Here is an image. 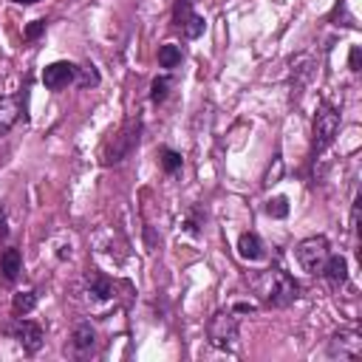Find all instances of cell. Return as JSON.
Here are the masks:
<instances>
[{"label": "cell", "instance_id": "d4e9b609", "mask_svg": "<svg viewBox=\"0 0 362 362\" xmlns=\"http://www.w3.org/2000/svg\"><path fill=\"white\" fill-rule=\"evenodd\" d=\"M232 312H235V315H246V312H255V306H252V303H238Z\"/></svg>", "mask_w": 362, "mask_h": 362}, {"label": "cell", "instance_id": "8992f818", "mask_svg": "<svg viewBox=\"0 0 362 362\" xmlns=\"http://www.w3.org/2000/svg\"><path fill=\"white\" fill-rule=\"evenodd\" d=\"M77 80V66L74 63H51L43 68V85L48 91H60V88H68L71 82Z\"/></svg>", "mask_w": 362, "mask_h": 362}, {"label": "cell", "instance_id": "cb8c5ba5", "mask_svg": "<svg viewBox=\"0 0 362 362\" xmlns=\"http://www.w3.org/2000/svg\"><path fill=\"white\" fill-rule=\"evenodd\" d=\"M351 71H359V45L351 48Z\"/></svg>", "mask_w": 362, "mask_h": 362}, {"label": "cell", "instance_id": "44dd1931", "mask_svg": "<svg viewBox=\"0 0 362 362\" xmlns=\"http://www.w3.org/2000/svg\"><path fill=\"white\" fill-rule=\"evenodd\" d=\"M266 213H269L272 218H286V216H289V198L278 195V198L266 201Z\"/></svg>", "mask_w": 362, "mask_h": 362}, {"label": "cell", "instance_id": "30bf717a", "mask_svg": "<svg viewBox=\"0 0 362 362\" xmlns=\"http://www.w3.org/2000/svg\"><path fill=\"white\" fill-rule=\"evenodd\" d=\"M23 272V257H20V249H6L3 255H0V283H17Z\"/></svg>", "mask_w": 362, "mask_h": 362}, {"label": "cell", "instance_id": "484cf974", "mask_svg": "<svg viewBox=\"0 0 362 362\" xmlns=\"http://www.w3.org/2000/svg\"><path fill=\"white\" fill-rule=\"evenodd\" d=\"M9 235V227H6V216L0 213V238H6Z\"/></svg>", "mask_w": 362, "mask_h": 362}, {"label": "cell", "instance_id": "2e32d148", "mask_svg": "<svg viewBox=\"0 0 362 362\" xmlns=\"http://www.w3.org/2000/svg\"><path fill=\"white\" fill-rule=\"evenodd\" d=\"M181 45H173V43H167V45H162L159 48V66L162 68H176V66H181Z\"/></svg>", "mask_w": 362, "mask_h": 362}, {"label": "cell", "instance_id": "9a60e30c", "mask_svg": "<svg viewBox=\"0 0 362 362\" xmlns=\"http://www.w3.org/2000/svg\"><path fill=\"white\" fill-rule=\"evenodd\" d=\"M71 345L77 354H88L93 345H96V331L91 329V323H80L74 329V337H71Z\"/></svg>", "mask_w": 362, "mask_h": 362}, {"label": "cell", "instance_id": "6da1fadb", "mask_svg": "<svg viewBox=\"0 0 362 362\" xmlns=\"http://www.w3.org/2000/svg\"><path fill=\"white\" fill-rule=\"evenodd\" d=\"M252 283H255L257 292L264 294V303L275 306V308H283V306H289V303H294L300 297V283L283 269L261 272Z\"/></svg>", "mask_w": 362, "mask_h": 362}, {"label": "cell", "instance_id": "277c9868", "mask_svg": "<svg viewBox=\"0 0 362 362\" xmlns=\"http://www.w3.org/2000/svg\"><path fill=\"white\" fill-rule=\"evenodd\" d=\"M206 334H210L213 345L218 348H235L238 345V317L235 312H218L210 326H206Z\"/></svg>", "mask_w": 362, "mask_h": 362}, {"label": "cell", "instance_id": "7a4b0ae2", "mask_svg": "<svg viewBox=\"0 0 362 362\" xmlns=\"http://www.w3.org/2000/svg\"><path fill=\"white\" fill-rule=\"evenodd\" d=\"M294 257H297V264L303 266V272H308V275H320V269H323V264H326V257H329V241H326L323 235L306 238V241L297 243Z\"/></svg>", "mask_w": 362, "mask_h": 362}, {"label": "cell", "instance_id": "9c48e42d", "mask_svg": "<svg viewBox=\"0 0 362 362\" xmlns=\"http://www.w3.org/2000/svg\"><path fill=\"white\" fill-rule=\"evenodd\" d=\"M20 116H23V96L20 93L0 99V139L17 125Z\"/></svg>", "mask_w": 362, "mask_h": 362}, {"label": "cell", "instance_id": "d6986e66", "mask_svg": "<svg viewBox=\"0 0 362 362\" xmlns=\"http://www.w3.org/2000/svg\"><path fill=\"white\" fill-rule=\"evenodd\" d=\"M173 85V80L170 77H156V80H153V85H150V99L153 102H156V105H159V102H165L167 99V88Z\"/></svg>", "mask_w": 362, "mask_h": 362}, {"label": "cell", "instance_id": "5bb4252c", "mask_svg": "<svg viewBox=\"0 0 362 362\" xmlns=\"http://www.w3.org/2000/svg\"><path fill=\"white\" fill-rule=\"evenodd\" d=\"M238 255L243 261H261L264 257V243L255 232H243L241 241H238Z\"/></svg>", "mask_w": 362, "mask_h": 362}, {"label": "cell", "instance_id": "8fae6325", "mask_svg": "<svg viewBox=\"0 0 362 362\" xmlns=\"http://www.w3.org/2000/svg\"><path fill=\"white\" fill-rule=\"evenodd\" d=\"M15 331H17V340H20L23 351L37 354V351L43 348V329H40L37 323H31V320H20Z\"/></svg>", "mask_w": 362, "mask_h": 362}, {"label": "cell", "instance_id": "7c38bea8", "mask_svg": "<svg viewBox=\"0 0 362 362\" xmlns=\"http://www.w3.org/2000/svg\"><path fill=\"white\" fill-rule=\"evenodd\" d=\"M320 275H323L331 286H342V283L348 280V261H345L342 255H331V252H329V257H326V264H323Z\"/></svg>", "mask_w": 362, "mask_h": 362}, {"label": "cell", "instance_id": "e0dca14e", "mask_svg": "<svg viewBox=\"0 0 362 362\" xmlns=\"http://www.w3.org/2000/svg\"><path fill=\"white\" fill-rule=\"evenodd\" d=\"M159 162H162V167H165V173L167 176H176L179 170H181V153H176V150H170V147H162L159 150Z\"/></svg>", "mask_w": 362, "mask_h": 362}, {"label": "cell", "instance_id": "5b68a950", "mask_svg": "<svg viewBox=\"0 0 362 362\" xmlns=\"http://www.w3.org/2000/svg\"><path fill=\"white\" fill-rule=\"evenodd\" d=\"M173 26L181 29V34H184L187 40H195V37L204 34V26H206V23H204L201 15L193 12V0H179L176 9H173Z\"/></svg>", "mask_w": 362, "mask_h": 362}, {"label": "cell", "instance_id": "4316f807", "mask_svg": "<svg viewBox=\"0 0 362 362\" xmlns=\"http://www.w3.org/2000/svg\"><path fill=\"white\" fill-rule=\"evenodd\" d=\"M15 3H20V6H31V3H40V0H15Z\"/></svg>", "mask_w": 362, "mask_h": 362}, {"label": "cell", "instance_id": "ffe728a7", "mask_svg": "<svg viewBox=\"0 0 362 362\" xmlns=\"http://www.w3.org/2000/svg\"><path fill=\"white\" fill-rule=\"evenodd\" d=\"M77 85L80 88H91V85H99V74H96V68L88 63V66H82V68H77Z\"/></svg>", "mask_w": 362, "mask_h": 362}, {"label": "cell", "instance_id": "3957f363", "mask_svg": "<svg viewBox=\"0 0 362 362\" xmlns=\"http://www.w3.org/2000/svg\"><path fill=\"white\" fill-rule=\"evenodd\" d=\"M340 130V114L331 105H320L315 114V153H323L326 147H331V142L337 139Z\"/></svg>", "mask_w": 362, "mask_h": 362}, {"label": "cell", "instance_id": "ba28073f", "mask_svg": "<svg viewBox=\"0 0 362 362\" xmlns=\"http://www.w3.org/2000/svg\"><path fill=\"white\" fill-rule=\"evenodd\" d=\"M139 144V125H128L119 136H116V142H114V147L105 153V165H116V162H122L125 156H128V153L133 150Z\"/></svg>", "mask_w": 362, "mask_h": 362}, {"label": "cell", "instance_id": "ac0fdd59", "mask_svg": "<svg viewBox=\"0 0 362 362\" xmlns=\"http://www.w3.org/2000/svg\"><path fill=\"white\" fill-rule=\"evenodd\" d=\"M34 306H37V294H34V292H20V294H15V300H12L15 315H29Z\"/></svg>", "mask_w": 362, "mask_h": 362}, {"label": "cell", "instance_id": "4fadbf2b", "mask_svg": "<svg viewBox=\"0 0 362 362\" xmlns=\"http://www.w3.org/2000/svg\"><path fill=\"white\" fill-rule=\"evenodd\" d=\"M85 286H88V297H91L93 303H105V300L114 297V286H111V280H108V278H102L99 272H91V275L85 278Z\"/></svg>", "mask_w": 362, "mask_h": 362}, {"label": "cell", "instance_id": "603a6c76", "mask_svg": "<svg viewBox=\"0 0 362 362\" xmlns=\"http://www.w3.org/2000/svg\"><path fill=\"white\" fill-rule=\"evenodd\" d=\"M280 170H283V162H280V159H275V170H269V176H266V184H278V179H280Z\"/></svg>", "mask_w": 362, "mask_h": 362}, {"label": "cell", "instance_id": "52a82bcc", "mask_svg": "<svg viewBox=\"0 0 362 362\" xmlns=\"http://www.w3.org/2000/svg\"><path fill=\"white\" fill-rule=\"evenodd\" d=\"M329 354L340 359H359L362 354V337L356 331H337L329 342Z\"/></svg>", "mask_w": 362, "mask_h": 362}, {"label": "cell", "instance_id": "7402d4cb", "mask_svg": "<svg viewBox=\"0 0 362 362\" xmlns=\"http://www.w3.org/2000/svg\"><path fill=\"white\" fill-rule=\"evenodd\" d=\"M43 31H45V20H31L26 26V40H37Z\"/></svg>", "mask_w": 362, "mask_h": 362}]
</instances>
